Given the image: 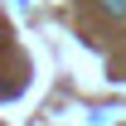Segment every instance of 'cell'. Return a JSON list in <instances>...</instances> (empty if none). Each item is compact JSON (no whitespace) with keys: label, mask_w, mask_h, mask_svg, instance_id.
Segmentation results:
<instances>
[{"label":"cell","mask_w":126,"mask_h":126,"mask_svg":"<svg viewBox=\"0 0 126 126\" xmlns=\"http://www.w3.org/2000/svg\"><path fill=\"white\" fill-rule=\"evenodd\" d=\"M102 5H107L111 15H126V0H102Z\"/></svg>","instance_id":"1"}]
</instances>
